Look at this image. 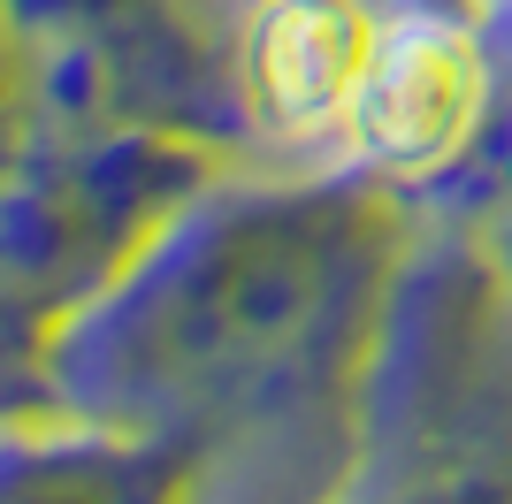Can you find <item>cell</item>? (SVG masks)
<instances>
[{
	"label": "cell",
	"instance_id": "cell-1",
	"mask_svg": "<svg viewBox=\"0 0 512 504\" xmlns=\"http://www.w3.org/2000/svg\"><path fill=\"white\" fill-rule=\"evenodd\" d=\"M482 100H490V77H482V54L467 31L444 16H398L383 23L375 69H367L360 107L344 130L375 168L428 176L474 138Z\"/></svg>",
	"mask_w": 512,
	"mask_h": 504
},
{
	"label": "cell",
	"instance_id": "cell-2",
	"mask_svg": "<svg viewBox=\"0 0 512 504\" xmlns=\"http://www.w3.org/2000/svg\"><path fill=\"white\" fill-rule=\"evenodd\" d=\"M375 46L367 0H260L237 31V84L276 138H321L352 123Z\"/></svg>",
	"mask_w": 512,
	"mask_h": 504
}]
</instances>
